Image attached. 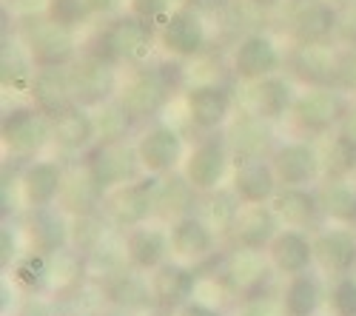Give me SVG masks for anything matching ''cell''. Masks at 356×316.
Returning <instances> with one entry per match:
<instances>
[{
  "label": "cell",
  "mask_w": 356,
  "mask_h": 316,
  "mask_svg": "<svg viewBox=\"0 0 356 316\" xmlns=\"http://www.w3.org/2000/svg\"><path fill=\"white\" fill-rule=\"evenodd\" d=\"M157 46V26L131 12L111 17L83 43V51L103 57L114 66H143Z\"/></svg>",
  "instance_id": "6da1fadb"
},
{
  "label": "cell",
  "mask_w": 356,
  "mask_h": 316,
  "mask_svg": "<svg viewBox=\"0 0 356 316\" xmlns=\"http://www.w3.org/2000/svg\"><path fill=\"white\" fill-rule=\"evenodd\" d=\"M350 108V94L337 85H308L293 100L291 123L302 137H325L342 126Z\"/></svg>",
  "instance_id": "7a4b0ae2"
},
{
  "label": "cell",
  "mask_w": 356,
  "mask_h": 316,
  "mask_svg": "<svg viewBox=\"0 0 356 316\" xmlns=\"http://www.w3.org/2000/svg\"><path fill=\"white\" fill-rule=\"evenodd\" d=\"M17 38L32 54L35 66H72L83 54L77 28L51 20L46 12L38 17H26L17 26Z\"/></svg>",
  "instance_id": "3957f363"
},
{
  "label": "cell",
  "mask_w": 356,
  "mask_h": 316,
  "mask_svg": "<svg viewBox=\"0 0 356 316\" xmlns=\"http://www.w3.org/2000/svg\"><path fill=\"white\" fill-rule=\"evenodd\" d=\"M0 140H3L6 154L35 160L46 146L54 142L51 117H46L32 103L12 106L3 111V120H0Z\"/></svg>",
  "instance_id": "277c9868"
},
{
  "label": "cell",
  "mask_w": 356,
  "mask_h": 316,
  "mask_svg": "<svg viewBox=\"0 0 356 316\" xmlns=\"http://www.w3.org/2000/svg\"><path fill=\"white\" fill-rule=\"evenodd\" d=\"M80 165L103 191H111L123 183L140 180L145 174L137 146L134 142H126V140H97L92 149L83 151Z\"/></svg>",
  "instance_id": "5b68a950"
},
{
  "label": "cell",
  "mask_w": 356,
  "mask_h": 316,
  "mask_svg": "<svg viewBox=\"0 0 356 316\" xmlns=\"http://www.w3.org/2000/svg\"><path fill=\"white\" fill-rule=\"evenodd\" d=\"M177 89L165 80L163 69L154 63V66H134V72L126 77V83L120 85V94L117 100L123 103V108L129 111V117L137 123H148L160 117L165 111V106L171 103V94Z\"/></svg>",
  "instance_id": "8992f818"
},
{
  "label": "cell",
  "mask_w": 356,
  "mask_h": 316,
  "mask_svg": "<svg viewBox=\"0 0 356 316\" xmlns=\"http://www.w3.org/2000/svg\"><path fill=\"white\" fill-rule=\"evenodd\" d=\"M157 185H160L157 174H143L140 180L106 191L103 199L106 219L114 228H120V231L152 222V217H157Z\"/></svg>",
  "instance_id": "52a82bcc"
},
{
  "label": "cell",
  "mask_w": 356,
  "mask_h": 316,
  "mask_svg": "<svg viewBox=\"0 0 356 316\" xmlns=\"http://www.w3.org/2000/svg\"><path fill=\"white\" fill-rule=\"evenodd\" d=\"M117 69L103 57H95L83 51L77 60L69 66V74H72V94H74V103L83 106V108H100L106 103H111L117 94H120V74Z\"/></svg>",
  "instance_id": "ba28073f"
},
{
  "label": "cell",
  "mask_w": 356,
  "mask_h": 316,
  "mask_svg": "<svg viewBox=\"0 0 356 316\" xmlns=\"http://www.w3.org/2000/svg\"><path fill=\"white\" fill-rule=\"evenodd\" d=\"M157 46L165 57L177 60H194L209 49V28L205 17L191 6H177L160 26H157Z\"/></svg>",
  "instance_id": "9c48e42d"
},
{
  "label": "cell",
  "mask_w": 356,
  "mask_h": 316,
  "mask_svg": "<svg viewBox=\"0 0 356 316\" xmlns=\"http://www.w3.org/2000/svg\"><path fill=\"white\" fill-rule=\"evenodd\" d=\"M231 149L225 137L220 134H205L197 146L186 154L183 163V174L186 180L194 185V191L202 194H211L217 188H222L225 177H228V168H231Z\"/></svg>",
  "instance_id": "30bf717a"
},
{
  "label": "cell",
  "mask_w": 356,
  "mask_h": 316,
  "mask_svg": "<svg viewBox=\"0 0 356 316\" xmlns=\"http://www.w3.org/2000/svg\"><path fill=\"white\" fill-rule=\"evenodd\" d=\"M140 163L145 174H174L177 168H183L186 163V140L183 134L171 128L168 123H152L140 131V137L134 140Z\"/></svg>",
  "instance_id": "8fae6325"
},
{
  "label": "cell",
  "mask_w": 356,
  "mask_h": 316,
  "mask_svg": "<svg viewBox=\"0 0 356 316\" xmlns=\"http://www.w3.org/2000/svg\"><path fill=\"white\" fill-rule=\"evenodd\" d=\"M285 57L280 46L265 32H248L231 49V74L240 83H257L271 74H280Z\"/></svg>",
  "instance_id": "7c38bea8"
},
{
  "label": "cell",
  "mask_w": 356,
  "mask_h": 316,
  "mask_svg": "<svg viewBox=\"0 0 356 316\" xmlns=\"http://www.w3.org/2000/svg\"><path fill=\"white\" fill-rule=\"evenodd\" d=\"M186 114L194 131L217 134L234 114V94L220 83H197L186 89Z\"/></svg>",
  "instance_id": "4fadbf2b"
},
{
  "label": "cell",
  "mask_w": 356,
  "mask_h": 316,
  "mask_svg": "<svg viewBox=\"0 0 356 316\" xmlns=\"http://www.w3.org/2000/svg\"><path fill=\"white\" fill-rule=\"evenodd\" d=\"M271 163L280 177V185H314L319 177H325V163L314 142L291 140L280 142L271 151Z\"/></svg>",
  "instance_id": "5bb4252c"
},
{
  "label": "cell",
  "mask_w": 356,
  "mask_h": 316,
  "mask_svg": "<svg viewBox=\"0 0 356 316\" xmlns=\"http://www.w3.org/2000/svg\"><path fill=\"white\" fill-rule=\"evenodd\" d=\"M103 282V294L106 305L117 310H129V313H152L160 310L154 291H152V276H145V271H137L131 265L108 274Z\"/></svg>",
  "instance_id": "9a60e30c"
},
{
  "label": "cell",
  "mask_w": 356,
  "mask_h": 316,
  "mask_svg": "<svg viewBox=\"0 0 356 316\" xmlns=\"http://www.w3.org/2000/svg\"><path fill=\"white\" fill-rule=\"evenodd\" d=\"M23 234L29 240V248L40 253H57L72 245V219L69 211L54 203L46 208H29L23 219Z\"/></svg>",
  "instance_id": "2e32d148"
},
{
  "label": "cell",
  "mask_w": 356,
  "mask_h": 316,
  "mask_svg": "<svg viewBox=\"0 0 356 316\" xmlns=\"http://www.w3.org/2000/svg\"><path fill=\"white\" fill-rule=\"evenodd\" d=\"M271 271L274 268L268 260V251H257V248L234 245V251L222 260V282H225V288H231L240 299L262 291Z\"/></svg>",
  "instance_id": "e0dca14e"
},
{
  "label": "cell",
  "mask_w": 356,
  "mask_h": 316,
  "mask_svg": "<svg viewBox=\"0 0 356 316\" xmlns=\"http://www.w3.org/2000/svg\"><path fill=\"white\" fill-rule=\"evenodd\" d=\"M171 256L180 263L197 265L211 260L217 251V234L200 214H183L171 222Z\"/></svg>",
  "instance_id": "ac0fdd59"
},
{
  "label": "cell",
  "mask_w": 356,
  "mask_h": 316,
  "mask_svg": "<svg viewBox=\"0 0 356 316\" xmlns=\"http://www.w3.org/2000/svg\"><path fill=\"white\" fill-rule=\"evenodd\" d=\"M342 9L328 0H305L291 15L293 43H334L339 35Z\"/></svg>",
  "instance_id": "d6986e66"
},
{
  "label": "cell",
  "mask_w": 356,
  "mask_h": 316,
  "mask_svg": "<svg viewBox=\"0 0 356 316\" xmlns=\"http://www.w3.org/2000/svg\"><path fill=\"white\" fill-rule=\"evenodd\" d=\"M337 54L334 43H296L285 57V66L293 80L308 85H334L337 74Z\"/></svg>",
  "instance_id": "ffe728a7"
},
{
  "label": "cell",
  "mask_w": 356,
  "mask_h": 316,
  "mask_svg": "<svg viewBox=\"0 0 356 316\" xmlns=\"http://www.w3.org/2000/svg\"><path fill=\"white\" fill-rule=\"evenodd\" d=\"M66 171L57 160H29L20 171V197L26 208H46L60 203L66 188Z\"/></svg>",
  "instance_id": "44dd1931"
},
{
  "label": "cell",
  "mask_w": 356,
  "mask_h": 316,
  "mask_svg": "<svg viewBox=\"0 0 356 316\" xmlns=\"http://www.w3.org/2000/svg\"><path fill=\"white\" fill-rule=\"evenodd\" d=\"M234 165L236 168L231 177V188L243 199V206L271 203L274 194L280 191V177L274 171L271 157H251V160H240Z\"/></svg>",
  "instance_id": "7402d4cb"
},
{
  "label": "cell",
  "mask_w": 356,
  "mask_h": 316,
  "mask_svg": "<svg viewBox=\"0 0 356 316\" xmlns=\"http://www.w3.org/2000/svg\"><path fill=\"white\" fill-rule=\"evenodd\" d=\"M29 103L40 108L46 117H60L66 108L74 106L72 74L69 66H38L32 85H29Z\"/></svg>",
  "instance_id": "603a6c76"
},
{
  "label": "cell",
  "mask_w": 356,
  "mask_h": 316,
  "mask_svg": "<svg viewBox=\"0 0 356 316\" xmlns=\"http://www.w3.org/2000/svg\"><path fill=\"white\" fill-rule=\"evenodd\" d=\"M148 276H152V291H154V299H157L160 310H177V308H183L188 299L197 297V285H200L197 271L188 263L174 260V256L165 260Z\"/></svg>",
  "instance_id": "cb8c5ba5"
},
{
  "label": "cell",
  "mask_w": 356,
  "mask_h": 316,
  "mask_svg": "<svg viewBox=\"0 0 356 316\" xmlns=\"http://www.w3.org/2000/svg\"><path fill=\"white\" fill-rule=\"evenodd\" d=\"M314 256H316V265L331 276L353 274V268H356V234L350 231V225L319 228L314 234Z\"/></svg>",
  "instance_id": "d4e9b609"
},
{
  "label": "cell",
  "mask_w": 356,
  "mask_h": 316,
  "mask_svg": "<svg viewBox=\"0 0 356 316\" xmlns=\"http://www.w3.org/2000/svg\"><path fill=\"white\" fill-rule=\"evenodd\" d=\"M274 123L257 117V114H243L234 123H228L225 128V142L231 149L234 163L240 160H251V157H271V151L277 149L274 142Z\"/></svg>",
  "instance_id": "484cf974"
},
{
  "label": "cell",
  "mask_w": 356,
  "mask_h": 316,
  "mask_svg": "<svg viewBox=\"0 0 356 316\" xmlns=\"http://www.w3.org/2000/svg\"><path fill=\"white\" fill-rule=\"evenodd\" d=\"M271 268L280 276H296L316 265L314 256V237H308L302 228H282L268 245Z\"/></svg>",
  "instance_id": "4316f807"
},
{
  "label": "cell",
  "mask_w": 356,
  "mask_h": 316,
  "mask_svg": "<svg viewBox=\"0 0 356 316\" xmlns=\"http://www.w3.org/2000/svg\"><path fill=\"white\" fill-rule=\"evenodd\" d=\"M126 253H129L131 268L152 274L171 256V234L165 228L152 225V222L129 228L126 231Z\"/></svg>",
  "instance_id": "83f0119b"
},
{
  "label": "cell",
  "mask_w": 356,
  "mask_h": 316,
  "mask_svg": "<svg viewBox=\"0 0 356 316\" xmlns=\"http://www.w3.org/2000/svg\"><path fill=\"white\" fill-rule=\"evenodd\" d=\"M248 111L257 114V117L268 120V123H280L285 117H291V108L296 100L293 83L282 74H271L265 80L248 83Z\"/></svg>",
  "instance_id": "f1b7e54d"
},
{
  "label": "cell",
  "mask_w": 356,
  "mask_h": 316,
  "mask_svg": "<svg viewBox=\"0 0 356 316\" xmlns=\"http://www.w3.org/2000/svg\"><path fill=\"white\" fill-rule=\"evenodd\" d=\"M271 208L282 219L285 228H311L322 219V203L319 188L311 185H280V191L271 199Z\"/></svg>",
  "instance_id": "f546056e"
},
{
  "label": "cell",
  "mask_w": 356,
  "mask_h": 316,
  "mask_svg": "<svg viewBox=\"0 0 356 316\" xmlns=\"http://www.w3.org/2000/svg\"><path fill=\"white\" fill-rule=\"evenodd\" d=\"M282 219L277 217V211L271 208V203L262 206H243L240 217L234 222L231 240L234 245L243 248H257V251H268V245L274 242V237L282 231Z\"/></svg>",
  "instance_id": "4dcf8cb0"
},
{
  "label": "cell",
  "mask_w": 356,
  "mask_h": 316,
  "mask_svg": "<svg viewBox=\"0 0 356 316\" xmlns=\"http://www.w3.org/2000/svg\"><path fill=\"white\" fill-rule=\"evenodd\" d=\"M51 128H54V146L66 154H83L100 140L92 108H83L77 103L72 108H66L60 117H54Z\"/></svg>",
  "instance_id": "1f68e13d"
},
{
  "label": "cell",
  "mask_w": 356,
  "mask_h": 316,
  "mask_svg": "<svg viewBox=\"0 0 356 316\" xmlns=\"http://www.w3.org/2000/svg\"><path fill=\"white\" fill-rule=\"evenodd\" d=\"M38 66L32 60V54L23 46V40L15 35L9 38V32L3 35V49H0V85L3 92H15V94H29V85H32Z\"/></svg>",
  "instance_id": "d6a6232c"
},
{
  "label": "cell",
  "mask_w": 356,
  "mask_h": 316,
  "mask_svg": "<svg viewBox=\"0 0 356 316\" xmlns=\"http://www.w3.org/2000/svg\"><path fill=\"white\" fill-rule=\"evenodd\" d=\"M319 203L325 219L356 225V185L350 183V177H325V183L319 185Z\"/></svg>",
  "instance_id": "836d02e7"
},
{
  "label": "cell",
  "mask_w": 356,
  "mask_h": 316,
  "mask_svg": "<svg viewBox=\"0 0 356 316\" xmlns=\"http://www.w3.org/2000/svg\"><path fill=\"white\" fill-rule=\"evenodd\" d=\"M282 302H285L288 316H319L322 302H325V288L319 276H314L311 271L288 276L282 288Z\"/></svg>",
  "instance_id": "e575fe53"
},
{
  "label": "cell",
  "mask_w": 356,
  "mask_h": 316,
  "mask_svg": "<svg viewBox=\"0 0 356 316\" xmlns=\"http://www.w3.org/2000/svg\"><path fill=\"white\" fill-rule=\"evenodd\" d=\"M103 199H106V191L86 174L83 165H80V171H74V174L66 177V188H63V194H60V206H63L72 217L103 211Z\"/></svg>",
  "instance_id": "d590c367"
},
{
  "label": "cell",
  "mask_w": 356,
  "mask_h": 316,
  "mask_svg": "<svg viewBox=\"0 0 356 316\" xmlns=\"http://www.w3.org/2000/svg\"><path fill=\"white\" fill-rule=\"evenodd\" d=\"M197 191L194 185L186 180V174H165L160 177V185H157V214L160 217H183V214H191L194 203H197Z\"/></svg>",
  "instance_id": "8d00e7d4"
},
{
  "label": "cell",
  "mask_w": 356,
  "mask_h": 316,
  "mask_svg": "<svg viewBox=\"0 0 356 316\" xmlns=\"http://www.w3.org/2000/svg\"><path fill=\"white\" fill-rule=\"evenodd\" d=\"M202 219L214 228L217 237H231L234 231V222L243 211V199L234 194V188H217L211 194H202Z\"/></svg>",
  "instance_id": "74e56055"
},
{
  "label": "cell",
  "mask_w": 356,
  "mask_h": 316,
  "mask_svg": "<svg viewBox=\"0 0 356 316\" xmlns=\"http://www.w3.org/2000/svg\"><path fill=\"white\" fill-rule=\"evenodd\" d=\"M12 282L26 294H51L49 253L32 248H29V253H20V260L12 265Z\"/></svg>",
  "instance_id": "f35d334b"
},
{
  "label": "cell",
  "mask_w": 356,
  "mask_h": 316,
  "mask_svg": "<svg viewBox=\"0 0 356 316\" xmlns=\"http://www.w3.org/2000/svg\"><path fill=\"white\" fill-rule=\"evenodd\" d=\"M111 228H114V225L106 219L103 211L74 217V219H72V248L80 251L83 256H86V253H92V251L108 237Z\"/></svg>",
  "instance_id": "ab89813d"
},
{
  "label": "cell",
  "mask_w": 356,
  "mask_h": 316,
  "mask_svg": "<svg viewBox=\"0 0 356 316\" xmlns=\"http://www.w3.org/2000/svg\"><path fill=\"white\" fill-rule=\"evenodd\" d=\"M322 163H325V177H353L356 174V140L342 131H334Z\"/></svg>",
  "instance_id": "60d3db41"
},
{
  "label": "cell",
  "mask_w": 356,
  "mask_h": 316,
  "mask_svg": "<svg viewBox=\"0 0 356 316\" xmlns=\"http://www.w3.org/2000/svg\"><path fill=\"white\" fill-rule=\"evenodd\" d=\"M95 120H97V137L100 140H126V131L134 126V120L129 117V111L123 108L120 100H111L100 108H95Z\"/></svg>",
  "instance_id": "b9f144b4"
},
{
  "label": "cell",
  "mask_w": 356,
  "mask_h": 316,
  "mask_svg": "<svg viewBox=\"0 0 356 316\" xmlns=\"http://www.w3.org/2000/svg\"><path fill=\"white\" fill-rule=\"evenodd\" d=\"M236 316H288V310H285L282 294H271L268 288H262V291L240 299Z\"/></svg>",
  "instance_id": "7bdbcfd3"
},
{
  "label": "cell",
  "mask_w": 356,
  "mask_h": 316,
  "mask_svg": "<svg viewBox=\"0 0 356 316\" xmlns=\"http://www.w3.org/2000/svg\"><path fill=\"white\" fill-rule=\"evenodd\" d=\"M328 305H331V316H356V274L334 276Z\"/></svg>",
  "instance_id": "ee69618b"
},
{
  "label": "cell",
  "mask_w": 356,
  "mask_h": 316,
  "mask_svg": "<svg viewBox=\"0 0 356 316\" xmlns=\"http://www.w3.org/2000/svg\"><path fill=\"white\" fill-rule=\"evenodd\" d=\"M51 20L63 23L69 28H77L83 26L88 17H95L92 9L86 6V0H46V9H43Z\"/></svg>",
  "instance_id": "f6af8a7d"
},
{
  "label": "cell",
  "mask_w": 356,
  "mask_h": 316,
  "mask_svg": "<svg viewBox=\"0 0 356 316\" xmlns=\"http://www.w3.org/2000/svg\"><path fill=\"white\" fill-rule=\"evenodd\" d=\"M12 316H66L63 305L51 294H26Z\"/></svg>",
  "instance_id": "bcb514c9"
},
{
  "label": "cell",
  "mask_w": 356,
  "mask_h": 316,
  "mask_svg": "<svg viewBox=\"0 0 356 316\" xmlns=\"http://www.w3.org/2000/svg\"><path fill=\"white\" fill-rule=\"evenodd\" d=\"M334 85L345 94H356V46H342L337 54Z\"/></svg>",
  "instance_id": "7dc6e473"
},
{
  "label": "cell",
  "mask_w": 356,
  "mask_h": 316,
  "mask_svg": "<svg viewBox=\"0 0 356 316\" xmlns=\"http://www.w3.org/2000/svg\"><path fill=\"white\" fill-rule=\"evenodd\" d=\"M177 3H180V0H129V12L160 26L177 9Z\"/></svg>",
  "instance_id": "c3c4849f"
},
{
  "label": "cell",
  "mask_w": 356,
  "mask_h": 316,
  "mask_svg": "<svg viewBox=\"0 0 356 316\" xmlns=\"http://www.w3.org/2000/svg\"><path fill=\"white\" fill-rule=\"evenodd\" d=\"M17 260H20L17 228L9 219H3V228H0V268H3V274H9Z\"/></svg>",
  "instance_id": "681fc988"
},
{
  "label": "cell",
  "mask_w": 356,
  "mask_h": 316,
  "mask_svg": "<svg viewBox=\"0 0 356 316\" xmlns=\"http://www.w3.org/2000/svg\"><path fill=\"white\" fill-rule=\"evenodd\" d=\"M337 40L342 46H356V0L350 6L342 9V20H339V35Z\"/></svg>",
  "instance_id": "f907efd6"
},
{
  "label": "cell",
  "mask_w": 356,
  "mask_h": 316,
  "mask_svg": "<svg viewBox=\"0 0 356 316\" xmlns=\"http://www.w3.org/2000/svg\"><path fill=\"white\" fill-rule=\"evenodd\" d=\"M174 316H225L217 305H211V302H205V299H188L183 308H177L174 310Z\"/></svg>",
  "instance_id": "816d5d0a"
},
{
  "label": "cell",
  "mask_w": 356,
  "mask_h": 316,
  "mask_svg": "<svg viewBox=\"0 0 356 316\" xmlns=\"http://www.w3.org/2000/svg\"><path fill=\"white\" fill-rule=\"evenodd\" d=\"M123 3H129V0H86V6L92 9L95 17H111Z\"/></svg>",
  "instance_id": "f5cc1de1"
},
{
  "label": "cell",
  "mask_w": 356,
  "mask_h": 316,
  "mask_svg": "<svg viewBox=\"0 0 356 316\" xmlns=\"http://www.w3.org/2000/svg\"><path fill=\"white\" fill-rule=\"evenodd\" d=\"M0 294H3V302H0V313H3V316H9V310L15 313V308L20 305V299H17V291L9 288V279H3V285H0Z\"/></svg>",
  "instance_id": "db71d44e"
},
{
  "label": "cell",
  "mask_w": 356,
  "mask_h": 316,
  "mask_svg": "<svg viewBox=\"0 0 356 316\" xmlns=\"http://www.w3.org/2000/svg\"><path fill=\"white\" fill-rule=\"evenodd\" d=\"M243 3L257 9V12H274V9H280L285 3V0H243Z\"/></svg>",
  "instance_id": "11a10c76"
},
{
  "label": "cell",
  "mask_w": 356,
  "mask_h": 316,
  "mask_svg": "<svg viewBox=\"0 0 356 316\" xmlns=\"http://www.w3.org/2000/svg\"><path fill=\"white\" fill-rule=\"evenodd\" d=\"M186 6L197 9L200 15H205V12H214V9H220V6H222V0H186Z\"/></svg>",
  "instance_id": "9f6ffc18"
},
{
  "label": "cell",
  "mask_w": 356,
  "mask_h": 316,
  "mask_svg": "<svg viewBox=\"0 0 356 316\" xmlns=\"http://www.w3.org/2000/svg\"><path fill=\"white\" fill-rule=\"evenodd\" d=\"M337 131H342V134H348V137H353V140H356V106L348 111V117L342 120V126H339Z\"/></svg>",
  "instance_id": "6f0895ef"
},
{
  "label": "cell",
  "mask_w": 356,
  "mask_h": 316,
  "mask_svg": "<svg viewBox=\"0 0 356 316\" xmlns=\"http://www.w3.org/2000/svg\"><path fill=\"white\" fill-rule=\"evenodd\" d=\"M100 316H140V313H129V310H117V308H108V310H103Z\"/></svg>",
  "instance_id": "680465c9"
},
{
  "label": "cell",
  "mask_w": 356,
  "mask_h": 316,
  "mask_svg": "<svg viewBox=\"0 0 356 316\" xmlns=\"http://www.w3.org/2000/svg\"><path fill=\"white\" fill-rule=\"evenodd\" d=\"M328 3H334V6H339V9H345V6H350L353 0H328Z\"/></svg>",
  "instance_id": "91938a15"
},
{
  "label": "cell",
  "mask_w": 356,
  "mask_h": 316,
  "mask_svg": "<svg viewBox=\"0 0 356 316\" xmlns=\"http://www.w3.org/2000/svg\"><path fill=\"white\" fill-rule=\"evenodd\" d=\"M74 316H100V313H74Z\"/></svg>",
  "instance_id": "94428289"
}]
</instances>
